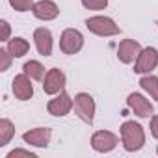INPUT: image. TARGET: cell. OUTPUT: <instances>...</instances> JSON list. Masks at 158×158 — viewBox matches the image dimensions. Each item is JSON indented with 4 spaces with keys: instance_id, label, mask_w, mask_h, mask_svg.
I'll return each mask as SVG.
<instances>
[{
    "instance_id": "6da1fadb",
    "label": "cell",
    "mask_w": 158,
    "mask_h": 158,
    "mask_svg": "<svg viewBox=\"0 0 158 158\" xmlns=\"http://www.w3.org/2000/svg\"><path fill=\"white\" fill-rule=\"evenodd\" d=\"M121 139H123V145L127 151H138L145 143L143 128L134 121H127L121 127Z\"/></svg>"
},
{
    "instance_id": "7a4b0ae2",
    "label": "cell",
    "mask_w": 158,
    "mask_h": 158,
    "mask_svg": "<svg viewBox=\"0 0 158 158\" xmlns=\"http://www.w3.org/2000/svg\"><path fill=\"white\" fill-rule=\"evenodd\" d=\"M86 26H88L89 32H93V34H97V35H104V37H108V35H117V34L121 32L119 26H117L110 17H91V19L86 21Z\"/></svg>"
},
{
    "instance_id": "3957f363",
    "label": "cell",
    "mask_w": 158,
    "mask_h": 158,
    "mask_svg": "<svg viewBox=\"0 0 158 158\" xmlns=\"http://www.w3.org/2000/svg\"><path fill=\"white\" fill-rule=\"evenodd\" d=\"M74 112L78 114L82 121L86 123H93V115H95V101L91 95L88 93H78L74 97Z\"/></svg>"
},
{
    "instance_id": "277c9868",
    "label": "cell",
    "mask_w": 158,
    "mask_h": 158,
    "mask_svg": "<svg viewBox=\"0 0 158 158\" xmlns=\"http://www.w3.org/2000/svg\"><path fill=\"white\" fill-rule=\"evenodd\" d=\"M84 45V37L82 34L74 30V28H69L61 34V39H60V48L65 52V54H76L78 50L82 48Z\"/></svg>"
},
{
    "instance_id": "5b68a950",
    "label": "cell",
    "mask_w": 158,
    "mask_h": 158,
    "mask_svg": "<svg viewBox=\"0 0 158 158\" xmlns=\"http://www.w3.org/2000/svg\"><path fill=\"white\" fill-rule=\"evenodd\" d=\"M156 65H158V52H156V48L147 47V48H143L138 54V60H136V65H134V73H149Z\"/></svg>"
},
{
    "instance_id": "8992f818",
    "label": "cell",
    "mask_w": 158,
    "mask_h": 158,
    "mask_svg": "<svg viewBox=\"0 0 158 158\" xmlns=\"http://www.w3.org/2000/svg\"><path fill=\"white\" fill-rule=\"evenodd\" d=\"M63 88H65V74L60 69H50L45 76V82H43L45 93L54 95V93H60Z\"/></svg>"
},
{
    "instance_id": "52a82bcc",
    "label": "cell",
    "mask_w": 158,
    "mask_h": 158,
    "mask_svg": "<svg viewBox=\"0 0 158 158\" xmlns=\"http://www.w3.org/2000/svg\"><path fill=\"white\" fill-rule=\"evenodd\" d=\"M115 145H117V138H115V134H112L108 130H99L91 138V147L99 152H108Z\"/></svg>"
},
{
    "instance_id": "ba28073f",
    "label": "cell",
    "mask_w": 158,
    "mask_h": 158,
    "mask_svg": "<svg viewBox=\"0 0 158 158\" xmlns=\"http://www.w3.org/2000/svg\"><path fill=\"white\" fill-rule=\"evenodd\" d=\"M13 93H15V97L21 99V101L32 99V95H34V86H32V82H30V78H28L26 73H24V74H17V76L13 78Z\"/></svg>"
},
{
    "instance_id": "9c48e42d",
    "label": "cell",
    "mask_w": 158,
    "mask_h": 158,
    "mask_svg": "<svg viewBox=\"0 0 158 158\" xmlns=\"http://www.w3.org/2000/svg\"><path fill=\"white\" fill-rule=\"evenodd\" d=\"M139 52H141V48H139L138 41H134V39H123L119 43V48H117V58L123 63H130V61H134V58H138Z\"/></svg>"
},
{
    "instance_id": "30bf717a",
    "label": "cell",
    "mask_w": 158,
    "mask_h": 158,
    "mask_svg": "<svg viewBox=\"0 0 158 158\" xmlns=\"http://www.w3.org/2000/svg\"><path fill=\"white\" fill-rule=\"evenodd\" d=\"M32 11H34V15H35L37 19H41V21H52V19H56L58 13H60L58 6H56L54 2H50V0H39L37 4H34Z\"/></svg>"
},
{
    "instance_id": "8fae6325",
    "label": "cell",
    "mask_w": 158,
    "mask_h": 158,
    "mask_svg": "<svg viewBox=\"0 0 158 158\" xmlns=\"http://www.w3.org/2000/svg\"><path fill=\"white\" fill-rule=\"evenodd\" d=\"M71 106H73V101H71V97H69L67 93H60L56 99H52V101L47 104V110H48L52 115H58V117H61V115H67V114H69Z\"/></svg>"
},
{
    "instance_id": "7c38bea8",
    "label": "cell",
    "mask_w": 158,
    "mask_h": 158,
    "mask_svg": "<svg viewBox=\"0 0 158 158\" xmlns=\"http://www.w3.org/2000/svg\"><path fill=\"white\" fill-rule=\"evenodd\" d=\"M128 106H130V108L134 110V114L139 115V117H149V115L152 114L151 102H149L145 97H141L139 93H130V95H128Z\"/></svg>"
},
{
    "instance_id": "4fadbf2b",
    "label": "cell",
    "mask_w": 158,
    "mask_h": 158,
    "mask_svg": "<svg viewBox=\"0 0 158 158\" xmlns=\"http://www.w3.org/2000/svg\"><path fill=\"white\" fill-rule=\"evenodd\" d=\"M34 41H35V47H37V50H39L41 56H50V52H52V35H50V30L37 28L35 34H34Z\"/></svg>"
},
{
    "instance_id": "5bb4252c",
    "label": "cell",
    "mask_w": 158,
    "mask_h": 158,
    "mask_svg": "<svg viewBox=\"0 0 158 158\" xmlns=\"http://www.w3.org/2000/svg\"><path fill=\"white\" fill-rule=\"evenodd\" d=\"M23 139L35 147H47L50 141V128H34L23 134Z\"/></svg>"
},
{
    "instance_id": "9a60e30c",
    "label": "cell",
    "mask_w": 158,
    "mask_h": 158,
    "mask_svg": "<svg viewBox=\"0 0 158 158\" xmlns=\"http://www.w3.org/2000/svg\"><path fill=\"white\" fill-rule=\"evenodd\" d=\"M8 50L11 52V56L21 58V56H24V54L30 50V45H28L26 39H23V37H15V39H11V41L8 43Z\"/></svg>"
},
{
    "instance_id": "2e32d148",
    "label": "cell",
    "mask_w": 158,
    "mask_h": 158,
    "mask_svg": "<svg viewBox=\"0 0 158 158\" xmlns=\"http://www.w3.org/2000/svg\"><path fill=\"white\" fill-rule=\"evenodd\" d=\"M23 69H24V73L30 78H34V80H43V76H47L45 74V67L39 61H26Z\"/></svg>"
},
{
    "instance_id": "e0dca14e",
    "label": "cell",
    "mask_w": 158,
    "mask_h": 158,
    "mask_svg": "<svg viewBox=\"0 0 158 158\" xmlns=\"http://www.w3.org/2000/svg\"><path fill=\"white\" fill-rule=\"evenodd\" d=\"M13 134H15V127L11 125L10 119H2V121H0V147L8 145Z\"/></svg>"
},
{
    "instance_id": "ac0fdd59",
    "label": "cell",
    "mask_w": 158,
    "mask_h": 158,
    "mask_svg": "<svg viewBox=\"0 0 158 158\" xmlns=\"http://www.w3.org/2000/svg\"><path fill=\"white\" fill-rule=\"evenodd\" d=\"M139 86L149 91V95H152L154 101H158V78L156 76H143L139 80Z\"/></svg>"
},
{
    "instance_id": "d6986e66",
    "label": "cell",
    "mask_w": 158,
    "mask_h": 158,
    "mask_svg": "<svg viewBox=\"0 0 158 158\" xmlns=\"http://www.w3.org/2000/svg\"><path fill=\"white\" fill-rule=\"evenodd\" d=\"M82 4L88 10H104L108 6V0H82Z\"/></svg>"
},
{
    "instance_id": "ffe728a7",
    "label": "cell",
    "mask_w": 158,
    "mask_h": 158,
    "mask_svg": "<svg viewBox=\"0 0 158 158\" xmlns=\"http://www.w3.org/2000/svg\"><path fill=\"white\" fill-rule=\"evenodd\" d=\"M10 4L17 10V11H28L32 10V0H10Z\"/></svg>"
},
{
    "instance_id": "44dd1931",
    "label": "cell",
    "mask_w": 158,
    "mask_h": 158,
    "mask_svg": "<svg viewBox=\"0 0 158 158\" xmlns=\"http://www.w3.org/2000/svg\"><path fill=\"white\" fill-rule=\"evenodd\" d=\"M11 52L10 50H0V71H8L11 63Z\"/></svg>"
},
{
    "instance_id": "7402d4cb",
    "label": "cell",
    "mask_w": 158,
    "mask_h": 158,
    "mask_svg": "<svg viewBox=\"0 0 158 158\" xmlns=\"http://www.w3.org/2000/svg\"><path fill=\"white\" fill-rule=\"evenodd\" d=\"M19 156H23V158H35V154H34V152L23 151V149H15V151H11V152L8 154V158H19Z\"/></svg>"
},
{
    "instance_id": "603a6c76",
    "label": "cell",
    "mask_w": 158,
    "mask_h": 158,
    "mask_svg": "<svg viewBox=\"0 0 158 158\" xmlns=\"http://www.w3.org/2000/svg\"><path fill=\"white\" fill-rule=\"evenodd\" d=\"M0 28H2V41H8L10 39V24L6 21L0 23Z\"/></svg>"
},
{
    "instance_id": "cb8c5ba5",
    "label": "cell",
    "mask_w": 158,
    "mask_h": 158,
    "mask_svg": "<svg viewBox=\"0 0 158 158\" xmlns=\"http://www.w3.org/2000/svg\"><path fill=\"white\" fill-rule=\"evenodd\" d=\"M151 132H152L154 138H158V115H154L152 121H151Z\"/></svg>"
},
{
    "instance_id": "d4e9b609",
    "label": "cell",
    "mask_w": 158,
    "mask_h": 158,
    "mask_svg": "<svg viewBox=\"0 0 158 158\" xmlns=\"http://www.w3.org/2000/svg\"><path fill=\"white\" fill-rule=\"evenodd\" d=\"M156 152H158V149H156Z\"/></svg>"
},
{
    "instance_id": "484cf974",
    "label": "cell",
    "mask_w": 158,
    "mask_h": 158,
    "mask_svg": "<svg viewBox=\"0 0 158 158\" xmlns=\"http://www.w3.org/2000/svg\"><path fill=\"white\" fill-rule=\"evenodd\" d=\"M156 24H158V23H156Z\"/></svg>"
}]
</instances>
